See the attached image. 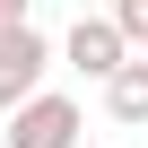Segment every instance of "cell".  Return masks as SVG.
I'll return each mask as SVG.
<instances>
[{"label": "cell", "mask_w": 148, "mask_h": 148, "mask_svg": "<svg viewBox=\"0 0 148 148\" xmlns=\"http://www.w3.org/2000/svg\"><path fill=\"white\" fill-rule=\"evenodd\" d=\"M9 148H87V113H79V96H35V105H18L9 113V131H0Z\"/></svg>", "instance_id": "1"}, {"label": "cell", "mask_w": 148, "mask_h": 148, "mask_svg": "<svg viewBox=\"0 0 148 148\" xmlns=\"http://www.w3.org/2000/svg\"><path fill=\"white\" fill-rule=\"evenodd\" d=\"M44 70H52V44H44L35 26H18V35H0V113H18V105H35V96H44Z\"/></svg>", "instance_id": "2"}, {"label": "cell", "mask_w": 148, "mask_h": 148, "mask_svg": "<svg viewBox=\"0 0 148 148\" xmlns=\"http://www.w3.org/2000/svg\"><path fill=\"white\" fill-rule=\"evenodd\" d=\"M113 26H122L131 61H148V0H113Z\"/></svg>", "instance_id": "5"}, {"label": "cell", "mask_w": 148, "mask_h": 148, "mask_svg": "<svg viewBox=\"0 0 148 148\" xmlns=\"http://www.w3.org/2000/svg\"><path fill=\"white\" fill-rule=\"evenodd\" d=\"M105 113H113L122 131H139V122H148V61H122L113 79H105Z\"/></svg>", "instance_id": "4"}, {"label": "cell", "mask_w": 148, "mask_h": 148, "mask_svg": "<svg viewBox=\"0 0 148 148\" xmlns=\"http://www.w3.org/2000/svg\"><path fill=\"white\" fill-rule=\"evenodd\" d=\"M61 61H70V70H87V79H113V70L131 61V44H122L113 18H79V26L61 35Z\"/></svg>", "instance_id": "3"}, {"label": "cell", "mask_w": 148, "mask_h": 148, "mask_svg": "<svg viewBox=\"0 0 148 148\" xmlns=\"http://www.w3.org/2000/svg\"><path fill=\"white\" fill-rule=\"evenodd\" d=\"M26 9H35V0H0V35H18V26H35Z\"/></svg>", "instance_id": "6"}]
</instances>
